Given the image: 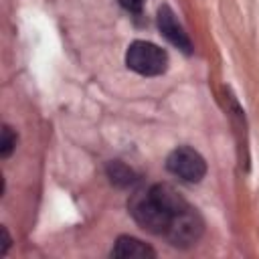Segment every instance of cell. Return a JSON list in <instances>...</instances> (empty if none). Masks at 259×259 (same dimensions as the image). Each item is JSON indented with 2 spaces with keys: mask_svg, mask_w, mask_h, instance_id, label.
Wrapping results in <instances>:
<instances>
[{
  "mask_svg": "<svg viewBox=\"0 0 259 259\" xmlns=\"http://www.w3.org/2000/svg\"><path fill=\"white\" fill-rule=\"evenodd\" d=\"M127 208H130V214L134 217V221L142 229H146L148 233H154V235H166L172 219L176 217L152 196L150 188L134 192L127 202Z\"/></svg>",
  "mask_w": 259,
  "mask_h": 259,
  "instance_id": "6da1fadb",
  "label": "cell"
},
{
  "mask_svg": "<svg viewBox=\"0 0 259 259\" xmlns=\"http://www.w3.org/2000/svg\"><path fill=\"white\" fill-rule=\"evenodd\" d=\"M125 65L144 77H156L162 75L168 67V55L164 49H160L154 42L146 40H134L127 47L125 53Z\"/></svg>",
  "mask_w": 259,
  "mask_h": 259,
  "instance_id": "7a4b0ae2",
  "label": "cell"
},
{
  "mask_svg": "<svg viewBox=\"0 0 259 259\" xmlns=\"http://www.w3.org/2000/svg\"><path fill=\"white\" fill-rule=\"evenodd\" d=\"M202 231H204L202 217L196 212V208L188 206L172 219L164 237L170 241V245L186 249V247H192L198 243V239L202 237Z\"/></svg>",
  "mask_w": 259,
  "mask_h": 259,
  "instance_id": "3957f363",
  "label": "cell"
},
{
  "mask_svg": "<svg viewBox=\"0 0 259 259\" xmlns=\"http://www.w3.org/2000/svg\"><path fill=\"white\" fill-rule=\"evenodd\" d=\"M166 168H168L170 174H174L176 178H180L184 182H190V184L200 182L206 174L204 158L188 146H180V148L172 150L166 158Z\"/></svg>",
  "mask_w": 259,
  "mask_h": 259,
  "instance_id": "277c9868",
  "label": "cell"
},
{
  "mask_svg": "<svg viewBox=\"0 0 259 259\" xmlns=\"http://www.w3.org/2000/svg\"><path fill=\"white\" fill-rule=\"evenodd\" d=\"M156 22H158L160 34H162L170 45H174L176 49H180V51L186 53V55L192 53V42H190L188 34L184 32L182 24L178 22V18H176V14H174V10H172L170 6L162 4V6L158 8Z\"/></svg>",
  "mask_w": 259,
  "mask_h": 259,
  "instance_id": "5b68a950",
  "label": "cell"
},
{
  "mask_svg": "<svg viewBox=\"0 0 259 259\" xmlns=\"http://www.w3.org/2000/svg\"><path fill=\"white\" fill-rule=\"evenodd\" d=\"M111 257H119V259H152V257H156V253L144 241L123 235V237H119L115 241V245L111 249Z\"/></svg>",
  "mask_w": 259,
  "mask_h": 259,
  "instance_id": "8992f818",
  "label": "cell"
},
{
  "mask_svg": "<svg viewBox=\"0 0 259 259\" xmlns=\"http://www.w3.org/2000/svg\"><path fill=\"white\" fill-rule=\"evenodd\" d=\"M107 176H109V180H111L115 186H130V184H134V180H136L134 172H132L125 164H121V162H109V166H107Z\"/></svg>",
  "mask_w": 259,
  "mask_h": 259,
  "instance_id": "52a82bcc",
  "label": "cell"
},
{
  "mask_svg": "<svg viewBox=\"0 0 259 259\" xmlns=\"http://www.w3.org/2000/svg\"><path fill=\"white\" fill-rule=\"evenodd\" d=\"M16 148V134L12 132L10 125H2V136H0V156L8 158L12 150Z\"/></svg>",
  "mask_w": 259,
  "mask_h": 259,
  "instance_id": "ba28073f",
  "label": "cell"
},
{
  "mask_svg": "<svg viewBox=\"0 0 259 259\" xmlns=\"http://www.w3.org/2000/svg\"><path fill=\"white\" fill-rule=\"evenodd\" d=\"M119 4L130 12H140L144 6V0H119Z\"/></svg>",
  "mask_w": 259,
  "mask_h": 259,
  "instance_id": "9c48e42d",
  "label": "cell"
}]
</instances>
